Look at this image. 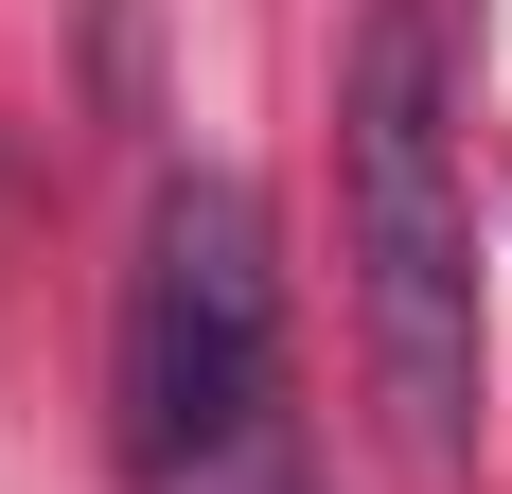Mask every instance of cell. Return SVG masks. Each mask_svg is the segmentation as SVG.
<instances>
[{
    "label": "cell",
    "instance_id": "obj_1",
    "mask_svg": "<svg viewBox=\"0 0 512 494\" xmlns=\"http://www.w3.org/2000/svg\"><path fill=\"white\" fill-rule=\"evenodd\" d=\"M336 195H354V318L389 371V442L424 477L477 459V212L442 142V36L424 0H371L354 71H336Z\"/></svg>",
    "mask_w": 512,
    "mask_h": 494
},
{
    "label": "cell",
    "instance_id": "obj_2",
    "mask_svg": "<svg viewBox=\"0 0 512 494\" xmlns=\"http://www.w3.org/2000/svg\"><path fill=\"white\" fill-rule=\"evenodd\" d=\"M265 371H283L265 212H248V177H177L142 230V283H124V442L159 477H195L265 424Z\"/></svg>",
    "mask_w": 512,
    "mask_h": 494
}]
</instances>
